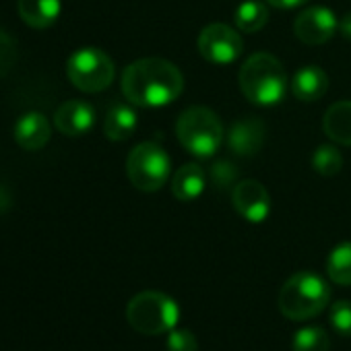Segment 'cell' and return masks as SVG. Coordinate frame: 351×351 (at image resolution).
<instances>
[{
	"label": "cell",
	"mask_w": 351,
	"mask_h": 351,
	"mask_svg": "<svg viewBox=\"0 0 351 351\" xmlns=\"http://www.w3.org/2000/svg\"><path fill=\"white\" fill-rule=\"evenodd\" d=\"M330 339L320 326H304L293 335V351H328Z\"/></svg>",
	"instance_id": "obj_22"
},
{
	"label": "cell",
	"mask_w": 351,
	"mask_h": 351,
	"mask_svg": "<svg viewBox=\"0 0 351 351\" xmlns=\"http://www.w3.org/2000/svg\"><path fill=\"white\" fill-rule=\"evenodd\" d=\"M197 50L211 64H232L242 56L244 42L234 27L226 23H211L201 29Z\"/></svg>",
	"instance_id": "obj_8"
},
{
	"label": "cell",
	"mask_w": 351,
	"mask_h": 351,
	"mask_svg": "<svg viewBox=\"0 0 351 351\" xmlns=\"http://www.w3.org/2000/svg\"><path fill=\"white\" fill-rule=\"evenodd\" d=\"M269 21V9L261 0H244L234 13V23L242 34H256Z\"/></svg>",
	"instance_id": "obj_19"
},
{
	"label": "cell",
	"mask_w": 351,
	"mask_h": 351,
	"mask_svg": "<svg viewBox=\"0 0 351 351\" xmlns=\"http://www.w3.org/2000/svg\"><path fill=\"white\" fill-rule=\"evenodd\" d=\"M69 81L85 93H99L108 89L116 77L112 58L99 48H81L71 54L66 62Z\"/></svg>",
	"instance_id": "obj_7"
},
{
	"label": "cell",
	"mask_w": 351,
	"mask_h": 351,
	"mask_svg": "<svg viewBox=\"0 0 351 351\" xmlns=\"http://www.w3.org/2000/svg\"><path fill=\"white\" fill-rule=\"evenodd\" d=\"M326 273L337 285H351V242L335 246L326 258Z\"/></svg>",
	"instance_id": "obj_20"
},
{
	"label": "cell",
	"mask_w": 351,
	"mask_h": 351,
	"mask_svg": "<svg viewBox=\"0 0 351 351\" xmlns=\"http://www.w3.org/2000/svg\"><path fill=\"white\" fill-rule=\"evenodd\" d=\"M322 128L332 143L351 147V99H341L328 106L322 118Z\"/></svg>",
	"instance_id": "obj_16"
},
{
	"label": "cell",
	"mask_w": 351,
	"mask_h": 351,
	"mask_svg": "<svg viewBox=\"0 0 351 351\" xmlns=\"http://www.w3.org/2000/svg\"><path fill=\"white\" fill-rule=\"evenodd\" d=\"M337 32H339V19L326 7H308L298 15L293 23L295 38L306 46L326 44Z\"/></svg>",
	"instance_id": "obj_9"
},
{
	"label": "cell",
	"mask_w": 351,
	"mask_h": 351,
	"mask_svg": "<svg viewBox=\"0 0 351 351\" xmlns=\"http://www.w3.org/2000/svg\"><path fill=\"white\" fill-rule=\"evenodd\" d=\"M176 136L195 157L207 159L217 153L226 136L219 116L205 106L186 108L176 122Z\"/></svg>",
	"instance_id": "obj_4"
},
{
	"label": "cell",
	"mask_w": 351,
	"mask_h": 351,
	"mask_svg": "<svg viewBox=\"0 0 351 351\" xmlns=\"http://www.w3.org/2000/svg\"><path fill=\"white\" fill-rule=\"evenodd\" d=\"M95 124V108L85 99H69L54 112V126L66 136H83Z\"/></svg>",
	"instance_id": "obj_12"
},
{
	"label": "cell",
	"mask_w": 351,
	"mask_h": 351,
	"mask_svg": "<svg viewBox=\"0 0 351 351\" xmlns=\"http://www.w3.org/2000/svg\"><path fill=\"white\" fill-rule=\"evenodd\" d=\"M122 93L138 108H163L184 91V75L165 58H141L122 73Z\"/></svg>",
	"instance_id": "obj_1"
},
{
	"label": "cell",
	"mask_w": 351,
	"mask_h": 351,
	"mask_svg": "<svg viewBox=\"0 0 351 351\" xmlns=\"http://www.w3.org/2000/svg\"><path fill=\"white\" fill-rule=\"evenodd\" d=\"M328 320L332 324V328L343 335V337H351V302L349 300H339L330 306L328 312Z\"/></svg>",
	"instance_id": "obj_25"
},
{
	"label": "cell",
	"mask_w": 351,
	"mask_h": 351,
	"mask_svg": "<svg viewBox=\"0 0 351 351\" xmlns=\"http://www.w3.org/2000/svg\"><path fill=\"white\" fill-rule=\"evenodd\" d=\"M330 302L328 283L310 271L291 275L279 291V312L291 320H308L320 314Z\"/></svg>",
	"instance_id": "obj_3"
},
{
	"label": "cell",
	"mask_w": 351,
	"mask_h": 351,
	"mask_svg": "<svg viewBox=\"0 0 351 351\" xmlns=\"http://www.w3.org/2000/svg\"><path fill=\"white\" fill-rule=\"evenodd\" d=\"M11 207H13V195L5 184H0V215L11 211Z\"/></svg>",
	"instance_id": "obj_27"
},
{
	"label": "cell",
	"mask_w": 351,
	"mask_h": 351,
	"mask_svg": "<svg viewBox=\"0 0 351 351\" xmlns=\"http://www.w3.org/2000/svg\"><path fill=\"white\" fill-rule=\"evenodd\" d=\"M165 347L167 351H199V341L189 328H171Z\"/></svg>",
	"instance_id": "obj_26"
},
{
	"label": "cell",
	"mask_w": 351,
	"mask_h": 351,
	"mask_svg": "<svg viewBox=\"0 0 351 351\" xmlns=\"http://www.w3.org/2000/svg\"><path fill=\"white\" fill-rule=\"evenodd\" d=\"M19 17L34 29H46L56 23L62 11L60 0H19Z\"/></svg>",
	"instance_id": "obj_17"
},
{
	"label": "cell",
	"mask_w": 351,
	"mask_h": 351,
	"mask_svg": "<svg viewBox=\"0 0 351 351\" xmlns=\"http://www.w3.org/2000/svg\"><path fill=\"white\" fill-rule=\"evenodd\" d=\"M169 186H171V195L178 201L193 203L207 189V173L199 163H186L171 176Z\"/></svg>",
	"instance_id": "obj_14"
},
{
	"label": "cell",
	"mask_w": 351,
	"mask_h": 351,
	"mask_svg": "<svg viewBox=\"0 0 351 351\" xmlns=\"http://www.w3.org/2000/svg\"><path fill=\"white\" fill-rule=\"evenodd\" d=\"M232 203L240 217L263 223L271 213V195L258 180H240L232 189Z\"/></svg>",
	"instance_id": "obj_10"
},
{
	"label": "cell",
	"mask_w": 351,
	"mask_h": 351,
	"mask_svg": "<svg viewBox=\"0 0 351 351\" xmlns=\"http://www.w3.org/2000/svg\"><path fill=\"white\" fill-rule=\"evenodd\" d=\"M126 173L130 184L141 193L161 191L171 173V159L165 149L153 141L138 143L126 159Z\"/></svg>",
	"instance_id": "obj_6"
},
{
	"label": "cell",
	"mask_w": 351,
	"mask_h": 351,
	"mask_svg": "<svg viewBox=\"0 0 351 351\" xmlns=\"http://www.w3.org/2000/svg\"><path fill=\"white\" fill-rule=\"evenodd\" d=\"M312 167L324 178H330V176H337L341 171L343 155L335 145H320L312 153Z\"/></svg>",
	"instance_id": "obj_21"
},
{
	"label": "cell",
	"mask_w": 351,
	"mask_h": 351,
	"mask_svg": "<svg viewBox=\"0 0 351 351\" xmlns=\"http://www.w3.org/2000/svg\"><path fill=\"white\" fill-rule=\"evenodd\" d=\"M267 3L275 9H298V7L306 5L308 0H267Z\"/></svg>",
	"instance_id": "obj_28"
},
{
	"label": "cell",
	"mask_w": 351,
	"mask_h": 351,
	"mask_svg": "<svg viewBox=\"0 0 351 351\" xmlns=\"http://www.w3.org/2000/svg\"><path fill=\"white\" fill-rule=\"evenodd\" d=\"M291 91L300 101H318L328 91V77L320 66L308 64L300 69L291 79Z\"/></svg>",
	"instance_id": "obj_15"
},
{
	"label": "cell",
	"mask_w": 351,
	"mask_h": 351,
	"mask_svg": "<svg viewBox=\"0 0 351 351\" xmlns=\"http://www.w3.org/2000/svg\"><path fill=\"white\" fill-rule=\"evenodd\" d=\"M244 97L261 108H271L283 101L287 91V75L283 64L269 52H256L240 69L238 75Z\"/></svg>",
	"instance_id": "obj_2"
},
{
	"label": "cell",
	"mask_w": 351,
	"mask_h": 351,
	"mask_svg": "<svg viewBox=\"0 0 351 351\" xmlns=\"http://www.w3.org/2000/svg\"><path fill=\"white\" fill-rule=\"evenodd\" d=\"M228 147L234 155H256L267 141V126L258 116H242L228 130Z\"/></svg>",
	"instance_id": "obj_11"
},
{
	"label": "cell",
	"mask_w": 351,
	"mask_h": 351,
	"mask_svg": "<svg viewBox=\"0 0 351 351\" xmlns=\"http://www.w3.org/2000/svg\"><path fill=\"white\" fill-rule=\"evenodd\" d=\"M17 60H19L17 40L5 29H0V79H5L15 69Z\"/></svg>",
	"instance_id": "obj_24"
},
{
	"label": "cell",
	"mask_w": 351,
	"mask_h": 351,
	"mask_svg": "<svg viewBox=\"0 0 351 351\" xmlns=\"http://www.w3.org/2000/svg\"><path fill=\"white\" fill-rule=\"evenodd\" d=\"M138 126V116L128 104H112L106 112L104 132L110 141H126L134 134Z\"/></svg>",
	"instance_id": "obj_18"
},
{
	"label": "cell",
	"mask_w": 351,
	"mask_h": 351,
	"mask_svg": "<svg viewBox=\"0 0 351 351\" xmlns=\"http://www.w3.org/2000/svg\"><path fill=\"white\" fill-rule=\"evenodd\" d=\"M339 34L345 40H351V13H347L343 19H339Z\"/></svg>",
	"instance_id": "obj_29"
},
{
	"label": "cell",
	"mask_w": 351,
	"mask_h": 351,
	"mask_svg": "<svg viewBox=\"0 0 351 351\" xmlns=\"http://www.w3.org/2000/svg\"><path fill=\"white\" fill-rule=\"evenodd\" d=\"M209 180H211V184L215 189L228 191V189H234L240 182V171H238L236 163H232L228 159H219L209 169Z\"/></svg>",
	"instance_id": "obj_23"
},
{
	"label": "cell",
	"mask_w": 351,
	"mask_h": 351,
	"mask_svg": "<svg viewBox=\"0 0 351 351\" xmlns=\"http://www.w3.org/2000/svg\"><path fill=\"white\" fill-rule=\"evenodd\" d=\"M126 320L141 335H161L176 328L180 320V308L167 293L147 289L128 302Z\"/></svg>",
	"instance_id": "obj_5"
},
{
	"label": "cell",
	"mask_w": 351,
	"mask_h": 351,
	"mask_svg": "<svg viewBox=\"0 0 351 351\" xmlns=\"http://www.w3.org/2000/svg\"><path fill=\"white\" fill-rule=\"evenodd\" d=\"M50 134H52V126L48 118L40 112H27L15 124V141L25 151L42 149L50 141Z\"/></svg>",
	"instance_id": "obj_13"
}]
</instances>
